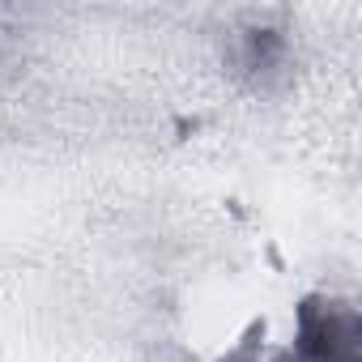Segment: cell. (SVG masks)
<instances>
[{"label": "cell", "mask_w": 362, "mask_h": 362, "mask_svg": "<svg viewBox=\"0 0 362 362\" xmlns=\"http://www.w3.org/2000/svg\"><path fill=\"white\" fill-rule=\"evenodd\" d=\"M294 362H362V315L349 298L307 294L294 307Z\"/></svg>", "instance_id": "obj_1"}, {"label": "cell", "mask_w": 362, "mask_h": 362, "mask_svg": "<svg viewBox=\"0 0 362 362\" xmlns=\"http://www.w3.org/2000/svg\"><path fill=\"white\" fill-rule=\"evenodd\" d=\"M230 64L252 86H273L286 73V64H290V39H286V30L269 26V22L243 26L230 39Z\"/></svg>", "instance_id": "obj_2"}]
</instances>
